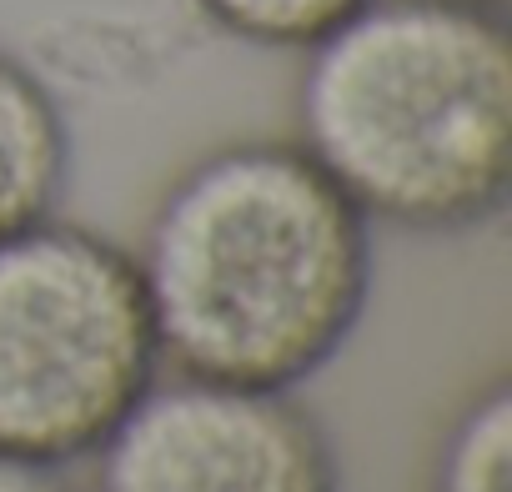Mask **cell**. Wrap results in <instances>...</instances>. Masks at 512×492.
Segmentation results:
<instances>
[{
    "mask_svg": "<svg viewBox=\"0 0 512 492\" xmlns=\"http://www.w3.org/2000/svg\"><path fill=\"white\" fill-rule=\"evenodd\" d=\"M136 267L161 362L297 392L357 337L377 246L372 216L302 141H231L166 186Z\"/></svg>",
    "mask_w": 512,
    "mask_h": 492,
    "instance_id": "cell-1",
    "label": "cell"
},
{
    "mask_svg": "<svg viewBox=\"0 0 512 492\" xmlns=\"http://www.w3.org/2000/svg\"><path fill=\"white\" fill-rule=\"evenodd\" d=\"M302 56L297 141L372 221L467 236L507 211V6L367 0Z\"/></svg>",
    "mask_w": 512,
    "mask_h": 492,
    "instance_id": "cell-2",
    "label": "cell"
},
{
    "mask_svg": "<svg viewBox=\"0 0 512 492\" xmlns=\"http://www.w3.org/2000/svg\"><path fill=\"white\" fill-rule=\"evenodd\" d=\"M161 367L136 252L61 216L0 241V457H96Z\"/></svg>",
    "mask_w": 512,
    "mask_h": 492,
    "instance_id": "cell-3",
    "label": "cell"
},
{
    "mask_svg": "<svg viewBox=\"0 0 512 492\" xmlns=\"http://www.w3.org/2000/svg\"><path fill=\"white\" fill-rule=\"evenodd\" d=\"M91 492H342V462L297 392L176 372L101 442Z\"/></svg>",
    "mask_w": 512,
    "mask_h": 492,
    "instance_id": "cell-4",
    "label": "cell"
},
{
    "mask_svg": "<svg viewBox=\"0 0 512 492\" xmlns=\"http://www.w3.org/2000/svg\"><path fill=\"white\" fill-rule=\"evenodd\" d=\"M71 161L76 136L61 96L31 61L0 46V241L56 216Z\"/></svg>",
    "mask_w": 512,
    "mask_h": 492,
    "instance_id": "cell-5",
    "label": "cell"
},
{
    "mask_svg": "<svg viewBox=\"0 0 512 492\" xmlns=\"http://www.w3.org/2000/svg\"><path fill=\"white\" fill-rule=\"evenodd\" d=\"M432 492H512V382L497 377L442 437Z\"/></svg>",
    "mask_w": 512,
    "mask_h": 492,
    "instance_id": "cell-6",
    "label": "cell"
},
{
    "mask_svg": "<svg viewBox=\"0 0 512 492\" xmlns=\"http://www.w3.org/2000/svg\"><path fill=\"white\" fill-rule=\"evenodd\" d=\"M206 26L262 51H307L367 0H191Z\"/></svg>",
    "mask_w": 512,
    "mask_h": 492,
    "instance_id": "cell-7",
    "label": "cell"
},
{
    "mask_svg": "<svg viewBox=\"0 0 512 492\" xmlns=\"http://www.w3.org/2000/svg\"><path fill=\"white\" fill-rule=\"evenodd\" d=\"M0 492H76V487L66 482L61 467H36V462L0 457Z\"/></svg>",
    "mask_w": 512,
    "mask_h": 492,
    "instance_id": "cell-8",
    "label": "cell"
},
{
    "mask_svg": "<svg viewBox=\"0 0 512 492\" xmlns=\"http://www.w3.org/2000/svg\"><path fill=\"white\" fill-rule=\"evenodd\" d=\"M487 6H507V0H487Z\"/></svg>",
    "mask_w": 512,
    "mask_h": 492,
    "instance_id": "cell-9",
    "label": "cell"
}]
</instances>
